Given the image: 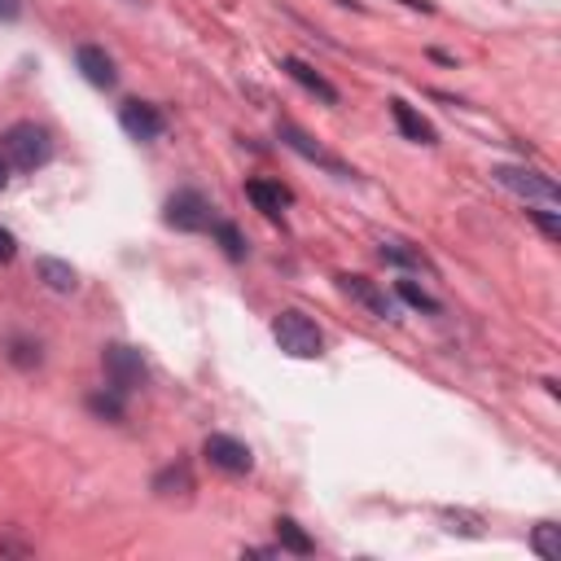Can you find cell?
I'll use <instances>...</instances> for the list:
<instances>
[{
	"instance_id": "cell-24",
	"label": "cell",
	"mask_w": 561,
	"mask_h": 561,
	"mask_svg": "<svg viewBox=\"0 0 561 561\" xmlns=\"http://www.w3.org/2000/svg\"><path fill=\"white\" fill-rule=\"evenodd\" d=\"M13 254H18V241L9 228H0V263H13Z\"/></svg>"
},
{
	"instance_id": "cell-6",
	"label": "cell",
	"mask_w": 561,
	"mask_h": 561,
	"mask_svg": "<svg viewBox=\"0 0 561 561\" xmlns=\"http://www.w3.org/2000/svg\"><path fill=\"white\" fill-rule=\"evenodd\" d=\"M202 456H206L219 473H228V478H241V473L254 469V451H250L241 438H232V434H206Z\"/></svg>"
},
{
	"instance_id": "cell-7",
	"label": "cell",
	"mask_w": 561,
	"mask_h": 561,
	"mask_svg": "<svg viewBox=\"0 0 561 561\" xmlns=\"http://www.w3.org/2000/svg\"><path fill=\"white\" fill-rule=\"evenodd\" d=\"M337 285H342V294H346L351 302L368 307L373 316H381V320H399V298H394V294H386L381 285H373L368 276H351V272H342V276H337Z\"/></svg>"
},
{
	"instance_id": "cell-17",
	"label": "cell",
	"mask_w": 561,
	"mask_h": 561,
	"mask_svg": "<svg viewBox=\"0 0 561 561\" xmlns=\"http://www.w3.org/2000/svg\"><path fill=\"white\" fill-rule=\"evenodd\" d=\"M88 412L101 416V421H123L127 408H123V394H118L114 386H105V390H92V394H88Z\"/></svg>"
},
{
	"instance_id": "cell-18",
	"label": "cell",
	"mask_w": 561,
	"mask_h": 561,
	"mask_svg": "<svg viewBox=\"0 0 561 561\" xmlns=\"http://www.w3.org/2000/svg\"><path fill=\"white\" fill-rule=\"evenodd\" d=\"M276 543H280V552H298V557L316 552V543L302 535V526H298L294 517H280V522H276Z\"/></svg>"
},
{
	"instance_id": "cell-14",
	"label": "cell",
	"mask_w": 561,
	"mask_h": 561,
	"mask_svg": "<svg viewBox=\"0 0 561 561\" xmlns=\"http://www.w3.org/2000/svg\"><path fill=\"white\" fill-rule=\"evenodd\" d=\"M35 276L53 289V294H70L75 285H79V276H75V267L66 263V259H53V254H44V259H35Z\"/></svg>"
},
{
	"instance_id": "cell-10",
	"label": "cell",
	"mask_w": 561,
	"mask_h": 561,
	"mask_svg": "<svg viewBox=\"0 0 561 561\" xmlns=\"http://www.w3.org/2000/svg\"><path fill=\"white\" fill-rule=\"evenodd\" d=\"M75 66H79V75H83L92 88H114V83H118V70H114L110 53L96 48V44H79V48H75Z\"/></svg>"
},
{
	"instance_id": "cell-1",
	"label": "cell",
	"mask_w": 561,
	"mask_h": 561,
	"mask_svg": "<svg viewBox=\"0 0 561 561\" xmlns=\"http://www.w3.org/2000/svg\"><path fill=\"white\" fill-rule=\"evenodd\" d=\"M0 149H4V162H13L18 171H39V167L53 158V136H48L39 123L22 118V123H13V127L0 136Z\"/></svg>"
},
{
	"instance_id": "cell-11",
	"label": "cell",
	"mask_w": 561,
	"mask_h": 561,
	"mask_svg": "<svg viewBox=\"0 0 561 561\" xmlns=\"http://www.w3.org/2000/svg\"><path fill=\"white\" fill-rule=\"evenodd\" d=\"M245 197L254 202V210H263L267 219H280V210L294 202V193L276 180H245Z\"/></svg>"
},
{
	"instance_id": "cell-23",
	"label": "cell",
	"mask_w": 561,
	"mask_h": 561,
	"mask_svg": "<svg viewBox=\"0 0 561 561\" xmlns=\"http://www.w3.org/2000/svg\"><path fill=\"white\" fill-rule=\"evenodd\" d=\"M9 359H13L18 368H31V364H39V346H31V342H13Z\"/></svg>"
},
{
	"instance_id": "cell-4",
	"label": "cell",
	"mask_w": 561,
	"mask_h": 561,
	"mask_svg": "<svg viewBox=\"0 0 561 561\" xmlns=\"http://www.w3.org/2000/svg\"><path fill=\"white\" fill-rule=\"evenodd\" d=\"M162 219L175 232H202V228H210V197L202 188H175L162 206Z\"/></svg>"
},
{
	"instance_id": "cell-20",
	"label": "cell",
	"mask_w": 561,
	"mask_h": 561,
	"mask_svg": "<svg viewBox=\"0 0 561 561\" xmlns=\"http://www.w3.org/2000/svg\"><path fill=\"white\" fill-rule=\"evenodd\" d=\"M381 259L399 263V267H425V259L416 250H408V241H399V237H381Z\"/></svg>"
},
{
	"instance_id": "cell-5",
	"label": "cell",
	"mask_w": 561,
	"mask_h": 561,
	"mask_svg": "<svg viewBox=\"0 0 561 561\" xmlns=\"http://www.w3.org/2000/svg\"><path fill=\"white\" fill-rule=\"evenodd\" d=\"M491 175H495V184H504L522 202H539V206H557L561 202V188L548 175L530 171V167H491Z\"/></svg>"
},
{
	"instance_id": "cell-13",
	"label": "cell",
	"mask_w": 561,
	"mask_h": 561,
	"mask_svg": "<svg viewBox=\"0 0 561 561\" xmlns=\"http://www.w3.org/2000/svg\"><path fill=\"white\" fill-rule=\"evenodd\" d=\"M390 118H394V127L403 131V140H416V145H434V127H430V118H421L408 101H390Z\"/></svg>"
},
{
	"instance_id": "cell-8",
	"label": "cell",
	"mask_w": 561,
	"mask_h": 561,
	"mask_svg": "<svg viewBox=\"0 0 561 561\" xmlns=\"http://www.w3.org/2000/svg\"><path fill=\"white\" fill-rule=\"evenodd\" d=\"M276 136H280V145H289V149H294V153H302L307 162H316V167H324V171H333V175H342V180H351V175H355V171H351V167H342L333 153H324V149H320V145H316L298 123L280 118V123H276Z\"/></svg>"
},
{
	"instance_id": "cell-26",
	"label": "cell",
	"mask_w": 561,
	"mask_h": 561,
	"mask_svg": "<svg viewBox=\"0 0 561 561\" xmlns=\"http://www.w3.org/2000/svg\"><path fill=\"white\" fill-rule=\"evenodd\" d=\"M403 4H408V9H421V13H430V4H425V0H403Z\"/></svg>"
},
{
	"instance_id": "cell-21",
	"label": "cell",
	"mask_w": 561,
	"mask_h": 561,
	"mask_svg": "<svg viewBox=\"0 0 561 561\" xmlns=\"http://www.w3.org/2000/svg\"><path fill=\"white\" fill-rule=\"evenodd\" d=\"M210 228H215V237H219V245H224V254H228L232 263H237V259H245V241H241L237 224H228V219H215Z\"/></svg>"
},
{
	"instance_id": "cell-12",
	"label": "cell",
	"mask_w": 561,
	"mask_h": 561,
	"mask_svg": "<svg viewBox=\"0 0 561 561\" xmlns=\"http://www.w3.org/2000/svg\"><path fill=\"white\" fill-rule=\"evenodd\" d=\"M280 66H285V75H289L298 88H307V92H311V96H320L324 105H337V88H333L320 70H311V66H307V61H298V57H285Z\"/></svg>"
},
{
	"instance_id": "cell-9",
	"label": "cell",
	"mask_w": 561,
	"mask_h": 561,
	"mask_svg": "<svg viewBox=\"0 0 561 561\" xmlns=\"http://www.w3.org/2000/svg\"><path fill=\"white\" fill-rule=\"evenodd\" d=\"M118 123H123V131H127L131 140H158V136L167 131L162 110L149 105V101H123V105H118Z\"/></svg>"
},
{
	"instance_id": "cell-19",
	"label": "cell",
	"mask_w": 561,
	"mask_h": 561,
	"mask_svg": "<svg viewBox=\"0 0 561 561\" xmlns=\"http://www.w3.org/2000/svg\"><path fill=\"white\" fill-rule=\"evenodd\" d=\"M530 548H535L543 561H561V526H557V522H539L535 535H530Z\"/></svg>"
},
{
	"instance_id": "cell-25",
	"label": "cell",
	"mask_w": 561,
	"mask_h": 561,
	"mask_svg": "<svg viewBox=\"0 0 561 561\" xmlns=\"http://www.w3.org/2000/svg\"><path fill=\"white\" fill-rule=\"evenodd\" d=\"M22 18V0H0V22H18Z\"/></svg>"
},
{
	"instance_id": "cell-2",
	"label": "cell",
	"mask_w": 561,
	"mask_h": 561,
	"mask_svg": "<svg viewBox=\"0 0 561 561\" xmlns=\"http://www.w3.org/2000/svg\"><path fill=\"white\" fill-rule=\"evenodd\" d=\"M272 337H276V346H280L285 355H294V359H316V355L324 351V333L316 329V320H307V316L294 311V307L272 320Z\"/></svg>"
},
{
	"instance_id": "cell-16",
	"label": "cell",
	"mask_w": 561,
	"mask_h": 561,
	"mask_svg": "<svg viewBox=\"0 0 561 561\" xmlns=\"http://www.w3.org/2000/svg\"><path fill=\"white\" fill-rule=\"evenodd\" d=\"M394 298L399 302H408L412 311H425V316H438V298L434 294H425V285H416V280H394Z\"/></svg>"
},
{
	"instance_id": "cell-3",
	"label": "cell",
	"mask_w": 561,
	"mask_h": 561,
	"mask_svg": "<svg viewBox=\"0 0 561 561\" xmlns=\"http://www.w3.org/2000/svg\"><path fill=\"white\" fill-rule=\"evenodd\" d=\"M101 373H105V381H110L118 394H131V390H140V386L149 381V368H145L140 351L127 346V342H110V346L101 351Z\"/></svg>"
},
{
	"instance_id": "cell-22",
	"label": "cell",
	"mask_w": 561,
	"mask_h": 561,
	"mask_svg": "<svg viewBox=\"0 0 561 561\" xmlns=\"http://www.w3.org/2000/svg\"><path fill=\"white\" fill-rule=\"evenodd\" d=\"M526 215L543 228V237H548V241H557V237H561V215H557V210H526Z\"/></svg>"
},
{
	"instance_id": "cell-27",
	"label": "cell",
	"mask_w": 561,
	"mask_h": 561,
	"mask_svg": "<svg viewBox=\"0 0 561 561\" xmlns=\"http://www.w3.org/2000/svg\"><path fill=\"white\" fill-rule=\"evenodd\" d=\"M4 184H9V162L0 158V188H4Z\"/></svg>"
},
{
	"instance_id": "cell-15",
	"label": "cell",
	"mask_w": 561,
	"mask_h": 561,
	"mask_svg": "<svg viewBox=\"0 0 561 561\" xmlns=\"http://www.w3.org/2000/svg\"><path fill=\"white\" fill-rule=\"evenodd\" d=\"M153 491H158V495H188V491H193V473H188V465L175 460V465H167L162 473H153Z\"/></svg>"
}]
</instances>
